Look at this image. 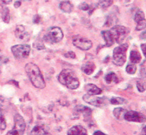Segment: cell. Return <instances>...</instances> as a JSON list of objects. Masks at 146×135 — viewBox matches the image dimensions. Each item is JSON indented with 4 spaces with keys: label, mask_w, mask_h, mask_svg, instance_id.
Returning a JSON list of instances; mask_svg holds the SVG:
<instances>
[{
    "label": "cell",
    "mask_w": 146,
    "mask_h": 135,
    "mask_svg": "<svg viewBox=\"0 0 146 135\" xmlns=\"http://www.w3.org/2000/svg\"><path fill=\"white\" fill-rule=\"evenodd\" d=\"M72 43L77 48L83 51L89 50L92 47V42L90 40L80 35L73 36Z\"/></svg>",
    "instance_id": "7"
},
{
    "label": "cell",
    "mask_w": 146,
    "mask_h": 135,
    "mask_svg": "<svg viewBox=\"0 0 146 135\" xmlns=\"http://www.w3.org/2000/svg\"><path fill=\"white\" fill-rule=\"evenodd\" d=\"M20 6H21V2H19V1H18V2H16L15 3V7L16 8H19Z\"/></svg>",
    "instance_id": "35"
},
{
    "label": "cell",
    "mask_w": 146,
    "mask_h": 135,
    "mask_svg": "<svg viewBox=\"0 0 146 135\" xmlns=\"http://www.w3.org/2000/svg\"><path fill=\"white\" fill-rule=\"evenodd\" d=\"M136 70H137V67H136L135 64H130L126 67V71L127 73L130 74H133L136 72Z\"/></svg>",
    "instance_id": "26"
},
{
    "label": "cell",
    "mask_w": 146,
    "mask_h": 135,
    "mask_svg": "<svg viewBox=\"0 0 146 135\" xmlns=\"http://www.w3.org/2000/svg\"><path fill=\"white\" fill-rule=\"evenodd\" d=\"M105 80L108 84L118 82V78L114 72H109L108 74H107L105 77Z\"/></svg>",
    "instance_id": "20"
},
{
    "label": "cell",
    "mask_w": 146,
    "mask_h": 135,
    "mask_svg": "<svg viewBox=\"0 0 146 135\" xmlns=\"http://www.w3.org/2000/svg\"><path fill=\"white\" fill-rule=\"evenodd\" d=\"M2 19L5 22L8 23L9 22V19H10V15H9V10L7 7H5L2 11Z\"/></svg>",
    "instance_id": "23"
},
{
    "label": "cell",
    "mask_w": 146,
    "mask_h": 135,
    "mask_svg": "<svg viewBox=\"0 0 146 135\" xmlns=\"http://www.w3.org/2000/svg\"><path fill=\"white\" fill-rule=\"evenodd\" d=\"M95 69V65L93 62H89L86 63L85 64H84L82 67V70L85 74H88V75H90L93 73L94 70Z\"/></svg>",
    "instance_id": "17"
},
{
    "label": "cell",
    "mask_w": 146,
    "mask_h": 135,
    "mask_svg": "<svg viewBox=\"0 0 146 135\" xmlns=\"http://www.w3.org/2000/svg\"><path fill=\"white\" fill-rule=\"evenodd\" d=\"M75 110L76 111V112H78V113H82L85 117H89V116H91V114H92V110H91V109H90L88 107L82 106V105L76 107Z\"/></svg>",
    "instance_id": "16"
},
{
    "label": "cell",
    "mask_w": 146,
    "mask_h": 135,
    "mask_svg": "<svg viewBox=\"0 0 146 135\" xmlns=\"http://www.w3.org/2000/svg\"><path fill=\"white\" fill-rule=\"evenodd\" d=\"M79 9H80L81 10L83 11H87L90 9V6L88 5V4H87L86 2H82L80 5H79Z\"/></svg>",
    "instance_id": "29"
},
{
    "label": "cell",
    "mask_w": 146,
    "mask_h": 135,
    "mask_svg": "<svg viewBox=\"0 0 146 135\" xmlns=\"http://www.w3.org/2000/svg\"><path fill=\"white\" fill-rule=\"evenodd\" d=\"M33 22H35V23H39V22H40V17L39 16V15H36V16H35V17H34V19H33Z\"/></svg>",
    "instance_id": "32"
},
{
    "label": "cell",
    "mask_w": 146,
    "mask_h": 135,
    "mask_svg": "<svg viewBox=\"0 0 146 135\" xmlns=\"http://www.w3.org/2000/svg\"><path fill=\"white\" fill-rule=\"evenodd\" d=\"M137 88L140 92H143L145 89V83L141 81H138L137 82Z\"/></svg>",
    "instance_id": "28"
},
{
    "label": "cell",
    "mask_w": 146,
    "mask_h": 135,
    "mask_svg": "<svg viewBox=\"0 0 146 135\" xmlns=\"http://www.w3.org/2000/svg\"><path fill=\"white\" fill-rule=\"evenodd\" d=\"M113 4V0H101L100 2V6L102 8L109 7Z\"/></svg>",
    "instance_id": "27"
},
{
    "label": "cell",
    "mask_w": 146,
    "mask_h": 135,
    "mask_svg": "<svg viewBox=\"0 0 146 135\" xmlns=\"http://www.w3.org/2000/svg\"><path fill=\"white\" fill-rule=\"evenodd\" d=\"M25 71L32 84L37 89H44L46 84L40 68L34 63H28L25 66Z\"/></svg>",
    "instance_id": "1"
},
{
    "label": "cell",
    "mask_w": 146,
    "mask_h": 135,
    "mask_svg": "<svg viewBox=\"0 0 146 135\" xmlns=\"http://www.w3.org/2000/svg\"><path fill=\"white\" fill-rule=\"evenodd\" d=\"M130 62L133 63V64H137L141 60V55H140V54L137 51L133 50V51L130 52Z\"/></svg>",
    "instance_id": "19"
},
{
    "label": "cell",
    "mask_w": 146,
    "mask_h": 135,
    "mask_svg": "<svg viewBox=\"0 0 146 135\" xmlns=\"http://www.w3.org/2000/svg\"><path fill=\"white\" fill-rule=\"evenodd\" d=\"M32 134H47L44 129L40 126H36L32 129Z\"/></svg>",
    "instance_id": "24"
},
{
    "label": "cell",
    "mask_w": 146,
    "mask_h": 135,
    "mask_svg": "<svg viewBox=\"0 0 146 135\" xmlns=\"http://www.w3.org/2000/svg\"><path fill=\"white\" fill-rule=\"evenodd\" d=\"M7 127V123L5 118L4 116L2 109H0V130H5Z\"/></svg>",
    "instance_id": "22"
},
{
    "label": "cell",
    "mask_w": 146,
    "mask_h": 135,
    "mask_svg": "<svg viewBox=\"0 0 146 135\" xmlns=\"http://www.w3.org/2000/svg\"><path fill=\"white\" fill-rule=\"evenodd\" d=\"M102 35L103 36V39H105V42L106 43L107 47H111L112 45L114 44V38H113V34H112L110 31H102Z\"/></svg>",
    "instance_id": "15"
},
{
    "label": "cell",
    "mask_w": 146,
    "mask_h": 135,
    "mask_svg": "<svg viewBox=\"0 0 146 135\" xmlns=\"http://www.w3.org/2000/svg\"><path fill=\"white\" fill-rule=\"evenodd\" d=\"M58 80L62 84L70 89H76L80 86V81L75 73L70 69L62 70L58 76Z\"/></svg>",
    "instance_id": "2"
},
{
    "label": "cell",
    "mask_w": 146,
    "mask_h": 135,
    "mask_svg": "<svg viewBox=\"0 0 146 135\" xmlns=\"http://www.w3.org/2000/svg\"><path fill=\"white\" fill-rule=\"evenodd\" d=\"M135 22L137 23V27L136 29L138 31L144 29L145 27V15L142 11L137 10L135 12L134 16Z\"/></svg>",
    "instance_id": "11"
},
{
    "label": "cell",
    "mask_w": 146,
    "mask_h": 135,
    "mask_svg": "<svg viewBox=\"0 0 146 135\" xmlns=\"http://www.w3.org/2000/svg\"><path fill=\"white\" fill-rule=\"evenodd\" d=\"M128 45L126 43L122 44L113 50V62L115 65L123 66L126 61V52Z\"/></svg>",
    "instance_id": "3"
},
{
    "label": "cell",
    "mask_w": 146,
    "mask_h": 135,
    "mask_svg": "<svg viewBox=\"0 0 146 135\" xmlns=\"http://www.w3.org/2000/svg\"><path fill=\"white\" fill-rule=\"evenodd\" d=\"M59 7H60V9L65 13H70L73 9V5L69 1L62 2Z\"/></svg>",
    "instance_id": "18"
},
{
    "label": "cell",
    "mask_w": 146,
    "mask_h": 135,
    "mask_svg": "<svg viewBox=\"0 0 146 135\" xmlns=\"http://www.w3.org/2000/svg\"><path fill=\"white\" fill-rule=\"evenodd\" d=\"M85 89L87 94L90 95H98L102 93V89L93 84H86L85 87Z\"/></svg>",
    "instance_id": "14"
},
{
    "label": "cell",
    "mask_w": 146,
    "mask_h": 135,
    "mask_svg": "<svg viewBox=\"0 0 146 135\" xmlns=\"http://www.w3.org/2000/svg\"><path fill=\"white\" fill-rule=\"evenodd\" d=\"M15 36L20 40L27 42L29 39V35L27 33L23 25H18L15 29Z\"/></svg>",
    "instance_id": "12"
},
{
    "label": "cell",
    "mask_w": 146,
    "mask_h": 135,
    "mask_svg": "<svg viewBox=\"0 0 146 135\" xmlns=\"http://www.w3.org/2000/svg\"><path fill=\"white\" fill-rule=\"evenodd\" d=\"M113 34L114 40L117 44H121L128 35L130 30L125 26L121 25H116L110 30Z\"/></svg>",
    "instance_id": "4"
},
{
    "label": "cell",
    "mask_w": 146,
    "mask_h": 135,
    "mask_svg": "<svg viewBox=\"0 0 146 135\" xmlns=\"http://www.w3.org/2000/svg\"><path fill=\"white\" fill-rule=\"evenodd\" d=\"M26 128V124L23 117L19 114L15 116V126L13 129L7 132V134H23Z\"/></svg>",
    "instance_id": "6"
},
{
    "label": "cell",
    "mask_w": 146,
    "mask_h": 135,
    "mask_svg": "<svg viewBox=\"0 0 146 135\" xmlns=\"http://www.w3.org/2000/svg\"><path fill=\"white\" fill-rule=\"evenodd\" d=\"M125 102H126V100L123 98L121 97H113L110 99V103L112 105H122V104H124Z\"/></svg>",
    "instance_id": "25"
},
{
    "label": "cell",
    "mask_w": 146,
    "mask_h": 135,
    "mask_svg": "<svg viewBox=\"0 0 146 135\" xmlns=\"http://www.w3.org/2000/svg\"><path fill=\"white\" fill-rule=\"evenodd\" d=\"M126 112L125 109H123V108H115L113 110V114L115 116V118L119 120H122L124 119L125 113Z\"/></svg>",
    "instance_id": "21"
},
{
    "label": "cell",
    "mask_w": 146,
    "mask_h": 135,
    "mask_svg": "<svg viewBox=\"0 0 146 135\" xmlns=\"http://www.w3.org/2000/svg\"><path fill=\"white\" fill-rule=\"evenodd\" d=\"M11 50L15 58L22 60L29 57L31 48L28 44H17L13 46Z\"/></svg>",
    "instance_id": "5"
},
{
    "label": "cell",
    "mask_w": 146,
    "mask_h": 135,
    "mask_svg": "<svg viewBox=\"0 0 146 135\" xmlns=\"http://www.w3.org/2000/svg\"><path fill=\"white\" fill-rule=\"evenodd\" d=\"M82 99L88 104L93 105V106L97 107L102 108L106 106L107 105L106 100L105 99V98L98 97H96V95H90L86 94V95L82 97Z\"/></svg>",
    "instance_id": "8"
},
{
    "label": "cell",
    "mask_w": 146,
    "mask_h": 135,
    "mask_svg": "<svg viewBox=\"0 0 146 135\" xmlns=\"http://www.w3.org/2000/svg\"><path fill=\"white\" fill-rule=\"evenodd\" d=\"M2 52H1V51H0V59L2 58Z\"/></svg>",
    "instance_id": "37"
},
{
    "label": "cell",
    "mask_w": 146,
    "mask_h": 135,
    "mask_svg": "<svg viewBox=\"0 0 146 135\" xmlns=\"http://www.w3.org/2000/svg\"><path fill=\"white\" fill-rule=\"evenodd\" d=\"M1 1H2V2H3L5 5H8V4H9L12 2V0H1Z\"/></svg>",
    "instance_id": "34"
},
{
    "label": "cell",
    "mask_w": 146,
    "mask_h": 135,
    "mask_svg": "<svg viewBox=\"0 0 146 135\" xmlns=\"http://www.w3.org/2000/svg\"><path fill=\"white\" fill-rule=\"evenodd\" d=\"M63 36L64 35H63L62 29L60 27L54 26L49 29L48 32L46 35V37H47V40L50 42H52V43H57L62 39Z\"/></svg>",
    "instance_id": "9"
},
{
    "label": "cell",
    "mask_w": 146,
    "mask_h": 135,
    "mask_svg": "<svg viewBox=\"0 0 146 135\" xmlns=\"http://www.w3.org/2000/svg\"><path fill=\"white\" fill-rule=\"evenodd\" d=\"M3 105V100L2 99H0V107H2Z\"/></svg>",
    "instance_id": "36"
},
{
    "label": "cell",
    "mask_w": 146,
    "mask_h": 135,
    "mask_svg": "<svg viewBox=\"0 0 146 135\" xmlns=\"http://www.w3.org/2000/svg\"><path fill=\"white\" fill-rule=\"evenodd\" d=\"M94 135H105V134H104L103 132H100V131H96V132H94Z\"/></svg>",
    "instance_id": "33"
},
{
    "label": "cell",
    "mask_w": 146,
    "mask_h": 135,
    "mask_svg": "<svg viewBox=\"0 0 146 135\" xmlns=\"http://www.w3.org/2000/svg\"><path fill=\"white\" fill-rule=\"evenodd\" d=\"M66 57H70L72 59H75V54L73 52H69L68 53H66L65 54Z\"/></svg>",
    "instance_id": "30"
},
{
    "label": "cell",
    "mask_w": 146,
    "mask_h": 135,
    "mask_svg": "<svg viewBox=\"0 0 146 135\" xmlns=\"http://www.w3.org/2000/svg\"><path fill=\"white\" fill-rule=\"evenodd\" d=\"M140 47H141L142 50H143V55H144L145 57V56H146V45H145V43L144 44H142Z\"/></svg>",
    "instance_id": "31"
},
{
    "label": "cell",
    "mask_w": 146,
    "mask_h": 135,
    "mask_svg": "<svg viewBox=\"0 0 146 135\" xmlns=\"http://www.w3.org/2000/svg\"><path fill=\"white\" fill-rule=\"evenodd\" d=\"M124 119L128 122H143L145 121V117L143 114L140 112L135 111H128V112L126 111L124 115Z\"/></svg>",
    "instance_id": "10"
},
{
    "label": "cell",
    "mask_w": 146,
    "mask_h": 135,
    "mask_svg": "<svg viewBox=\"0 0 146 135\" xmlns=\"http://www.w3.org/2000/svg\"><path fill=\"white\" fill-rule=\"evenodd\" d=\"M68 135H86L87 130L80 125H76L72 126L67 132Z\"/></svg>",
    "instance_id": "13"
}]
</instances>
